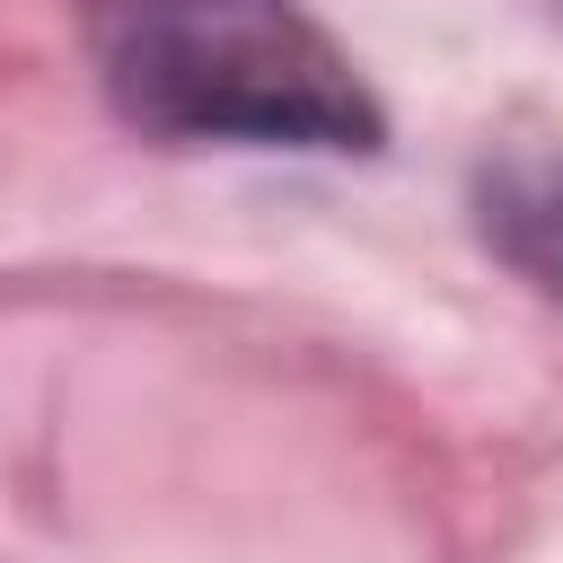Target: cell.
<instances>
[{
  "label": "cell",
  "mask_w": 563,
  "mask_h": 563,
  "mask_svg": "<svg viewBox=\"0 0 563 563\" xmlns=\"http://www.w3.org/2000/svg\"><path fill=\"white\" fill-rule=\"evenodd\" d=\"M88 62L141 132L369 150L378 106L299 0H88Z\"/></svg>",
  "instance_id": "1"
},
{
  "label": "cell",
  "mask_w": 563,
  "mask_h": 563,
  "mask_svg": "<svg viewBox=\"0 0 563 563\" xmlns=\"http://www.w3.org/2000/svg\"><path fill=\"white\" fill-rule=\"evenodd\" d=\"M475 211L501 264H519L545 299H563V150H501L475 176Z\"/></svg>",
  "instance_id": "2"
}]
</instances>
